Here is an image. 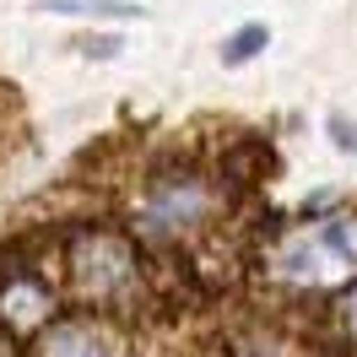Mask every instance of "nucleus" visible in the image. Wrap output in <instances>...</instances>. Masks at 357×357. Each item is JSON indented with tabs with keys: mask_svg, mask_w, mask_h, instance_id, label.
Instances as JSON below:
<instances>
[{
	"mask_svg": "<svg viewBox=\"0 0 357 357\" xmlns=\"http://www.w3.org/2000/svg\"><path fill=\"white\" fill-rule=\"evenodd\" d=\"M70 282L87 303H114L135 282V249L119 233H76L70 238Z\"/></svg>",
	"mask_w": 357,
	"mask_h": 357,
	"instance_id": "f257e3e1",
	"label": "nucleus"
},
{
	"mask_svg": "<svg viewBox=\"0 0 357 357\" xmlns=\"http://www.w3.org/2000/svg\"><path fill=\"white\" fill-rule=\"evenodd\" d=\"M276 271H282L287 282H298V287H331V282H341L352 266H347V260L325 244V233L314 227V233H298V238H287V244H282Z\"/></svg>",
	"mask_w": 357,
	"mask_h": 357,
	"instance_id": "f03ea898",
	"label": "nucleus"
},
{
	"mask_svg": "<svg viewBox=\"0 0 357 357\" xmlns=\"http://www.w3.org/2000/svg\"><path fill=\"white\" fill-rule=\"evenodd\" d=\"M49 314H54V298H49L44 282H33V276H11L6 287H0V319H6V331H38L49 325Z\"/></svg>",
	"mask_w": 357,
	"mask_h": 357,
	"instance_id": "7ed1b4c3",
	"label": "nucleus"
},
{
	"mask_svg": "<svg viewBox=\"0 0 357 357\" xmlns=\"http://www.w3.org/2000/svg\"><path fill=\"white\" fill-rule=\"evenodd\" d=\"M38 357H114V341L109 331H98L92 319H66L44 335Z\"/></svg>",
	"mask_w": 357,
	"mask_h": 357,
	"instance_id": "20e7f679",
	"label": "nucleus"
},
{
	"mask_svg": "<svg viewBox=\"0 0 357 357\" xmlns=\"http://www.w3.org/2000/svg\"><path fill=\"white\" fill-rule=\"evenodd\" d=\"M206 211V195L195 190V184H178V190H162L152 206H146V222L157 227H184V222H195Z\"/></svg>",
	"mask_w": 357,
	"mask_h": 357,
	"instance_id": "39448f33",
	"label": "nucleus"
},
{
	"mask_svg": "<svg viewBox=\"0 0 357 357\" xmlns=\"http://www.w3.org/2000/svg\"><path fill=\"white\" fill-rule=\"evenodd\" d=\"M319 233H325V244H331L335 255L347 260V266H357V217H352V211L325 217V227H319Z\"/></svg>",
	"mask_w": 357,
	"mask_h": 357,
	"instance_id": "423d86ee",
	"label": "nucleus"
},
{
	"mask_svg": "<svg viewBox=\"0 0 357 357\" xmlns=\"http://www.w3.org/2000/svg\"><path fill=\"white\" fill-rule=\"evenodd\" d=\"M54 17H141V6H114V0H49Z\"/></svg>",
	"mask_w": 357,
	"mask_h": 357,
	"instance_id": "0eeeda50",
	"label": "nucleus"
},
{
	"mask_svg": "<svg viewBox=\"0 0 357 357\" xmlns=\"http://www.w3.org/2000/svg\"><path fill=\"white\" fill-rule=\"evenodd\" d=\"M260 44H266V27H260V22H249L244 33H233V38H227L222 60H227V66H244V60H249V54H255Z\"/></svg>",
	"mask_w": 357,
	"mask_h": 357,
	"instance_id": "6e6552de",
	"label": "nucleus"
},
{
	"mask_svg": "<svg viewBox=\"0 0 357 357\" xmlns=\"http://www.w3.org/2000/svg\"><path fill=\"white\" fill-rule=\"evenodd\" d=\"M331 130H335V146L357 152V125H347V119H331Z\"/></svg>",
	"mask_w": 357,
	"mask_h": 357,
	"instance_id": "1a4fd4ad",
	"label": "nucleus"
},
{
	"mask_svg": "<svg viewBox=\"0 0 357 357\" xmlns=\"http://www.w3.org/2000/svg\"><path fill=\"white\" fill-rule=\"evenodd\" d=\"M341 325H347V331H352V341H357V287L341 298Z\"/></svg>",
	"mask_w": 357,
	"mask_h": 357,
	"instance_id": "9d476101",
	"label": "nucleus"
}]
</instances>
